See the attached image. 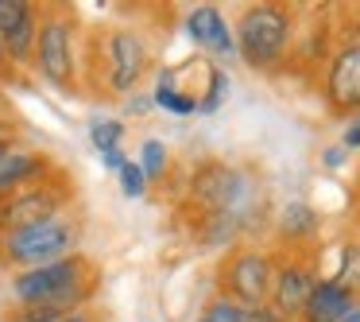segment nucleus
Returning a JSON list of instances; mask_svg holds the SVG:
<instances>
[{
    "label": "nucleus",
    "mask_w": 360,
    "mask_h": 322,
    "mask_svg": "<svg viewBox=\"0 0 360 322\" xmlns=\"http://www.w3.org/2000/svg\"><path fill=\"white\" fill-rule=\"evenodd\" d=\"M202 322H205V318H202Z\"/></svg>",
    "instance_id": "nucleus-28"
},
{
    "label": "nucleus",
    "mask_w": 360,
    "mask_h": 322,
    "mask_svg": "<svg viewBox=\"0 0 360 322\" xmlns=\"http://www.w3.org/2000/svg\"><path fill=\"white\" fill-rule=\"evenodd\" d=\"M20 148V132H0V159H8Z\"/></svg>",
    "instance_id": "nucleus-23"
},
{
    "label": "nucleus",
    "mask_w": 360,
    "mask_h": 322,
    "mask_svg": "<svg viewBox=\"0 0 360 322\" xmlns=\"http://www.w3.org/2000/svg\"><path fill=\"white\" fill-rule=\"evenodd\" d=\"M82 55H86V24L70 4L39 8V35H35L32 66L47 86L82 97Z\"/></svg>",
    "instance_id": "nucleus-3"
},
{
    "label": "nucleus",
    "mask_w": 360,
    "mask_h": 322,
    "mask_svg": "<svg viewBox=\"0 0 360 322\" xmlns=\"http://www.w3.org/2000/svg\"><path fill=\"white\" fill-rule=\"evenodd\" d=\"M63 322H97V318H94V306H82V311H70Z\"/></svg>",
    "instance_id": "nucleus-26"
},
{
    "label": "nucleus",
    "mask_w": 360,
    "mask_h": 322,
    "mask_svg": "<svg viewBox=\"0 0 360 322\" xmlns=\"http://www.w3.org/2000/svg\"><path fill=\"white\" fill-rule=\"evenodd\" d=\"M314 283H318V280H314L302 264L279 268L275 280H271V311L283 314V318H287V314H302V306H306V299H310Z\"/></svg>",
    "instance_id": "nucleus-12"
},
{
    "label": "nucleus",
    "mask_w": 360,
    "mask_h": 322,
    "mask_svg": "<svg viewBox=\"0 0 360 322\" xmlns=\"http://www.w3.org/2000/svg\"><path fill=\"white\" fill-rule=\"evenodd\" d=\"M271 260L256 249L233 252L221 268V291H225V303L236 306H267L271 299Z\"/></svg>",
    "instance_id": "nucleus-7"
},
{
    "label": "nucleus",
    "mask_w": 360,
    "mask_h": 322,
    "mask_svg": "<svg viewBox=\"0 0 360 322\" xmlns=\"http://www.w3.org/2000/svg\"><path fill=\"white\" fill-rule=\"evenodd\" d=\"M236 322H283L271 306H236Z\"/></svg>",
    "instance_id": "nucleus-22"
},
{
    "label": "nucleus",
    "mask_w": 360,
    "mask_h": 322,
    "mask_svg": "<svg viewBox=\"0 0 360 322\" xmlns=\"http://www.w3.org/2000/svg\"><path fill=\"white\" fill-rule=\"evenodd\" d=\"M140 171H143V179H159V175L167 171V148L159 140H143V148H140Z\"/></svg>",
    "instance_id": "nucleus-20"
},
{
    "label": "nucleus",
    "mask_w": 360,
    "mask_h": 322,
    "mask_svg": "<svg viewBox=\"0 0 360 322\" xmlns=\"http://www.w3.org/2000/svg\"><path fill=\"white\" fill-rule=\"evenodd\" d=\"M101 264L89 252H74L55 264L32 268V272L8 275V299L16 306H63V311H82L101 291Z\"/></svg>",
    "instance_id": "nucleus-2"
},
{
    "label": "nucleus",
    "mask_w": 360,
    "mask_h": 322,
    "mask_svg": "<svg viewBox=\"0 0 360 322\" xmlns=\"http://www.w3.org/2000/svg\"><path fill=\"white\" fill-rule=\"evenodd\" d=\"M345 148H360V117L345 128Z\"/></svg>",
    "instance_id": "nucleus-25"
},
{
    "label": "nucleus",
    "mask_w": 360,
    "mask_h": 322,
    "mask_svg": "<svg viewBox=\"0 0 360 322\" xmlns=\"http://www.w3.org/2000/svg\"><path fill=\"white\" fill-rule=\"evenodd\" d=\"M190 198L202 206L205 213H225V218H236L240 213V202L248 198V182H244L240 171L225 163H202L190 179Z\"/></svg>",
    "instance_id": "nucleus-8"
},
{
    "label": "nucleus",
    "mask_w": 360,
    "mask_h": 322,
    "mask_svg": "<svg viewBox=\"0 0 360 322\" xmlns=\"http://www.w3.org/2000/svg\"><path fill=\"white\" fill-rule=\"evenodd\" d=\"M120 182H124V194L128 198H140L143 194V171H140V163H132V159H124V167H120Z\"/></svg>",
    "instance_id": "nucleus-21"
},
{
    "label": "nucleus",
    "mask_w": 360,
    "mask_h": 322,
    "mask_svg": "<svg viewBox=\"0 0 360 322\" xmlns=\"http://www.w3.org/2000/svg\"><path fill=\"white\" fill-rule=\"evenodd\" d=\"M70 311H63V306H4L0 311V322H63Z\"/></svg>",
    "instance_id": "nucleus-15"
},
{
    "label": "nucleus",
    "mask_w": 360,
    "mask_h": 322,
    "mask_svg": "<svg viewBox=\"0 0 360 322\" xmlns=\"http://www.w3.org/2000/svg\"><path fill=\"white\" fill-rule=\"evenodd\" d=\"M341 322H360V306H352V311L349 314H345V318Z\"/></svg>",
    "instance_id": "nucleus-27"
},
{
    "label": "nucleus",
    "mask_w": 360,
    "mask_h": 322,
    "mask_svg": "<svg viewBox=\"0 0 360 322\" xmlns=\"http://www.w3.org/2000/svg\"><path fill=\"white\" fill-rule=\"evenodd\" d=\"M151 70V47L143 32L128 24L86 27V55H82V94L101 101H120Z\"/></svg>",
    "instance_id": "nucleus-1"
},
{
    "label": "nucleus",
    "mask_w": 360,
    "mask_h": 322,
    "mask_svg": "<svg viewBox=\"0 0 360 322\" xmlns=\"http://www.w3.org/2000/svg\"><path fill=\"white\" fill-rule=\"evenodd\" d=\"M326 97L337 113L360 109V43H349L333 55L326 74Z\"/></svg>",
    "instance_id": "nucleus-10"
},
{
    "label": "nucleus",
    "mask_w": 360,
    "mask_h": 322,
    "mask_svg": "<svg viewBox=\"0 0 360 322\" xmlns=\"http://www.w3.org/2000/svg\"><path fill=\"white\" fill-rule=\"evenodd\" d=\"M186 32L194 35L202 47L217 51V55H229V51H233V35H229V27H225V20H221L217 8H194L186 16Z\"/></svg>",
    "instance_id": "nucleus-14"
},
{
    "label": "nucleus",
    "mask_w": 360,
    "mask_h": 322,
    "mask_svg": "<svg viewBox=\"0 0 360 322\" xmlns=\"http://www.w3.org/2000/svg\"><path fill=\"white\" fill-rule=\"evenodd\" d=\"M82 241H86V210L74 206L70 213H63L55 221H43V225L16 229V233L0 237V272L16 275V272L55 264L63 256L82 252Z\"/></svg>",
    "instance_id": "nucleus-4"
},
{
    "label": "nucleus",
    "mask_w": 360,
    "mask_h": 322,
    "mask_svg": "<svg viewBox=\"0 0 360 322\" xmlns=\"http://www.w3.org/2000/svg\"><path fill=\"white\" fill-rule=\"evenodd\" d=\"M352 306H356L352 303V291H345L333 280H318L302 306V322H341Z\"/></svg>",
    "instance_id": "nucleus-13"
},
{
    "label": "nucleus",
    "mask_w": 360,
    "mask_h": 322,
    "mask_svg": "<svg viewBox=\"0 0 360 322\" xmlns=\"http://www.w3.org/2000/svg\"><path fill=\"white\" fill-rule=\"evenodd\" d=\"M0 82H20V70L8 63V55L0 51Z\"/></svg>",
    "instance_id": "nucleus-24"
},
{
    "label": "nucleus",
    "mask_w": 360,
    "mask_h": 322,
    "mask_svg": "<svg viewBox=\"0 0 360 322\" xmlns=\"http://www.w3.org/2000/svg\"><path fill=\"white\" fill-rule=\"evenodd\" d=\"M78 179H74L70 167H58L47 179L27 182V187H16L8 194H0V237L16 233V229H32L43 225V221H55L63 213H70L78 202Z\"/></svg>",
    "instance_id": "nucleus-5"
},
{
    "label": "nucleus",
    "mask_w": 360,
    "mask_h": 322,
    "mask_svg": "<svg viewBox=\"0 0 360 322\" xmlns=\"http://www.w3.org/2000/svg\"><path fill=\"white\" fill-rule=\"evenodd\" d=\"M35 35H39V8L24 0H0V51L16 70L32 66Z\"/></svg>",
    "instance_id": "nucleus-9"
},
{
    "label": "nucleus",
    "mask_w": 360,
    "mask_h": 322,
    "mask_svg": "<svg viewBox=\"0 0 360 322\" xmlns=\"http://www.w3.org/2000/svg\"><path fill=\"white\" fill-rule=\"evenodd\" d=\"M283 237H306L314 233V210L302 202H290L287 210H283V221H279Z\"/></svg>",
    "instance_id": "nucleus-16"
},
{
    "label": "nucleus",
    "mask_w": 360,
    "mask_h": 322,
    "mask_svg": "<svg viewBox=\"0 0 360 322\" xmlns=\"http://www.w3.org/2000/svg\"><path fill=\"white\" fill-rule=\"evenodd\" d=\"M120 140H124V125H120V120H97V125L89 128V144H94L101 156L120 151Z\"/></svg>",
    "instance_id": "nucleus-17"
},
{
    "label": "nucleus",
    "mask_w": 360,
    "mask_h": 322,
    "mask_svg": "<svg viewBox=\"0 0 360 322\" xmlns=\"http://www.w3.org/2000/svg\"><path fill=\"white\" fill-rule=\"evenodd\" d=\"M155 101L163 105V109H171V113H194L198 109V101L190 94H179V89L171 86V78H159V86H155Z\"/></svg>",
    "instance_id": "nucleus-19"
},
{
    "label": "nucleus",
    "mask_w": 360,
    "mask_h": 322,
    "mask_svg": "<svg viewBox=\"0 0 360 322\" xmlns=\"http://www.w3.org/2000/svg\"><path fill=\"white\" fill-rule=\"evenodd\" d=\"M58 167H63V159H58L55 151H47V148H16L8 159H0V194L47 179V175L58 171Z\"/></svg>",
    "instance_id": "nucleus-11"
},
{
    "label": "nucleus",
    "mask_w": 360,
    "mask_h": 322,
    "mask_svg": "<svg viewBox=\"0 0 360 322\" xmlns=\"http://www.w3.org/2000/svg\"><path fill=\"white\" fill-rule=\"evenodd\" d=\"M333 283H341L345 291H360V244H345Z\"/></svg>",
    "instance_id": "nucleus-18"
},
{
    "label": "nucleus",
    "mask_w": 360,
    "mask_h": 322,
    "mask_svg": "<svg viewBox=\"0 0 360 322\" xmlns=\"http://www.w3.org/2000/svg\"><path fill=\"white\" fill-rule=\"evenodd\" d=\"M290 43V16L275 4H256L236 24V47L252 66H271Z\"/></svg>",
    "instance_id": "nucleus-6"
}]
</instances>
